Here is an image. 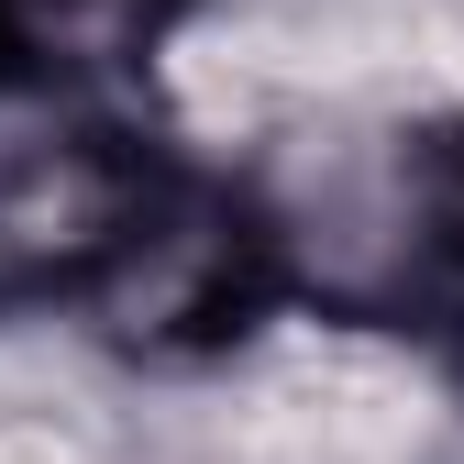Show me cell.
<instances>
[{
    "mask_svg": "<svg viewBox=\"0 0 464 464\" xmlns=\"http://www.w3.org/2000/svg\"><path fill=\"white\" fill-rule=\"evenodd\" d=\"M199 23V0H0V100H100L111 78L155 67Z\"/></svg>",
    "mask_w": 464,
    "mask_h": 464,
    "instance_id": "3957f363",
    "label": "cell"
},
{
    "mask_svg": "<svg viewBox=\"0 0 464 464\" xmlns=\"http://www.w3.org/2000/svg\"><path fill=\"white\" fill-rule=\"evenodd\" d=\"M199 166L122 100H44L0 122V321L100 310Z\"/></svg>",
    "mask_w": 464,
    "mask_h": 464,
    "instance_id": "7a4b0ae2",
    "label": "cell"
},
{
    "mask_svg": "<svg viewBox=\"0 0 464 464\" xmlns=\"http://www.w3.org/2000/svg\"><path fill=\"white\" fill-rule=\"evenodd\" d=\"M442 387H453V398H464V343H453V354H442Z\"/></svg>",
    "mask_w": 464,
    "mask_h": 464,
    "instance_id": "277c9868",
    "label": "cell"
},
{
    "mask_svg": "<svg viewBox=\"0 0 464 464\" xmlns=\"http://www.w3.org/2000/svg\"><path fill=\"white\" fill-rule=\"evenodd\" d=\"M276 310L332 332H387L442 365L464 343V111L310 133L299 155L244 166Z\"/></svg>",
    "mask_w": 464,
    "mask_h": 464,
    "instance_id": "6da1fadb",
    "label": "cell"
}]
</instances>
